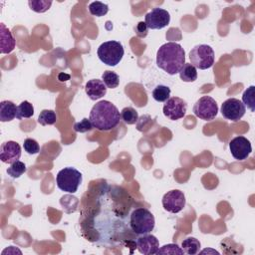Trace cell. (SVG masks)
Segmentation results:
<instances>
[{
  "label": "cell",
  "instance_id": "cell-1",
  "mask_svg": "<svg viewBox=\"0 0 255 255\" xmlns=\"http://www.w3.org/2000/svg\"><path fill=\"white\" fill-rule=\"evenodd\" d=\"M185 64V51L175 42L161 45L156 52V65L168 75H176Z\"/></svg>",
  "mask_w": 255,
  "mask_h": 255
},
{
  "label": "cell",
  "instance_id": "cell-2",
  "mask_svg": "<svg viewBox=\"0 0 255 255\" xmlns=\"http://www.w3.org/2000/svg\"><path fill=\"white\" fill-rule=\"evenodd\" d=\"M89 120L95 128L107 131L115 128L119 125L121 113L112 102L104 100L93 106Z\"/></svg>",
  "mask_w": 255,
  "mask_h": 255
},
{
  "label": "cell",
  "instance_id": "cell-3",
  "mask_svg": "<svg viewBox=\"0 0 255 255\" xmlns=\"http://www.w3.org/2000/svg\"><path fill=\"white\" fill-rule=\"evenodd\" d=\"M155 225L153 214L144 207L132 210L129 216V227L137 235L150 233Z\"/></svg>",
  "mask_w": 255,
  "mask_h": 255
},
{
  "label": "cell",
  "instance_id": "cell-4",
  "mask_svg": "<svg viewBox=\"0 0 255 255\" xmlns=\"http://www.w3.org/2000/svg\"><path fill=\"white\" fill-rule=\"evenodd\" d=\"M124 54V46L121 42L115 40L102 43L97 51V55L101 62L111 67L117 66L122 61Z\"/></svg>",
  "mask_w": 255,
  "mask_h": 255
},
{
  "label": "cell",
  "instance_id": "cell-5",
  "mask_svg": "<svg viewBox=\"0 0 255 255\" xmlns=\"http://www.w3.org/2000/svg\"><path fill=\"white\" fill-rule=\"evenodd\" d=\"M82 173L72 166L61 169L56 176V183L59 189L68 193H75L82 183Z\"/></svg>",
  "mask_w": 255,
  "mask_h": 255
},
{
  "label": "cell",
  "instance_id": "cell-6",
  "mask_svg": "<svg viewBox=\"0 0 255 255\" xmlns=\"http://www.w3.org/2000/svg\"><path fill=\"white\" fill-rule=\"evenodd\" d=\"M190 64L200 70H206L213 66L215 54L211 46L199 44L194 46L189 52Z\"/></svg>",
  "mask_w": 255,
  "mask_h": 255
},
{
  "label": "cell",
  "instance_id": "cell-7",
  "mask_svg": "<svg viewBox=\"0 0 255 255\" xmlns=\"http://www.w3.org/2000/svg\"><path fill=\"white\" fill-rule=\"evenodd\" d=\"M194 115L203 121H212L218 114L216 101L210 96H203L193 106Z\"/></svg>",
  "mask_w": 255,
  "mask_h": 255
},
{
  "label": "cell",
  "instance_id": "cell-8",
  "mask_svg": "<svg viewBox=\"0 0 255 255\" xmlns=\"http://www.w3.org/2000/svg\"><path fill=\"white\" fill-rule=\"evenodd\" d=\"M186 110L187 104L183 99L178 97H171L164 103L162 112L167 119L171 121H177L186 115Z\"/></svg>",
  "mask_w": 255,
  "mask_h": 255
},
{
  "label": "cell",
  "instance_id": "cell-9",
  "mask_svg": "<svg viewBox=\"0 0 255 255\" xmlns=\"http://www.w3.org/2000/svg\"><path fill=\"white\" fill-rule=\"evenodd\" d=\"M246 112L243 103L235 98H229L221 105L222 116L231 122H238Z\"/></svg>",
  "mask_w": 255,
  "mask_h": 255
},
{
  "label": "cell",
  "instance_id": "cell-10",
  "mask_svg": "<svg viewBox=\"0 0 255 255\" xmlns=\"http://www.w3.org/2000/svg\"><path fill=\"white\" fill-rule=\"evenodd\" d=\"M185 195L178 189H172L167 191L161 200L163 208L170 213H178L185 206Z\"/></svg>",
  "mask_w": 255,
  "mask_h": 255
},
{
  "label": "cell",
  "instance_id": "cell-11",
  "mask_svg": "<svg viewBox=\"0 0 255 255\" xmlns=\"http://www.w3.org/2000/svg\"><path fill=\"white\" fill-rule=\"evenodd\" d=\"M170 22V15L167 10L163 8H153L145 14L144 23L148 29H162Z\"/></svg>",
  "mask_w": 255,
  "mask_h": 255
},
{
  "label": "cell",
  "instance_id": "cell-12",
  "mask_svg": "<svg viewBox=\"0 0 255 255\" xmlns=\"http://www.w3.org/2000/svg\"><path fill=\"white\" fill-rule=\"evenodd\" d=\"M229 149L235 159L244 160L252 152V145L250 140L245 136L238 135L230 140Z\"/></svg>",
  "mask_w": 255,
  "mask_h": 255
},
{
  "label": "cell",
  "instance_id": "cell-13",
  "mask_svg": "<svg viewBox=\"0 0 255 255\" xmlns=\"http://www.w3.org/2000/svg\"><path fill=\"white\" fill-rule=\"evenodd\" d=\"M21 156V146L14 140H8L2 143L0 148V159L4 163H13L19 160Z\"/></svg>",
  "mask_w": 255,
  "mask_h": 255
},
{
  "label": "cell",
  "instance_id": "cell-14",
  "mask_svg": "<svg viewBox=\"0 0 255 255\" xmlns=\"http://www.w3.org/2000/svg\"><path fill=\"white\" fill-rule=\"evenodd\" d=\"M136 248L139 253L143 255H151L156 254L157 250L159 249V242L158 239L152 234H142L136 239Z\"/></svg>",
  "mask_w": 255,
  "mask_h": 255
},
{
  "label": "cell",
  "instance_id": "cell-15",
  "mask_svg": "<svg viewBox=\"0 0 255 255\" xmlns=\"http://www.w3.org/2000/svg\"><path fill=\"white\" fill-rule=\"evenodd\" d=\"M107 89L108 88L106 87L104 82L99 79H92L88 81L85 86L86 94L93 101L103 98L107 94Z\"/></svg>",
  "mask_w": 255,
  "mask_h": 255
},
{
  "label": "cell",
  "instance_id": "cell-16",
  "mask_svg": "<svg viewBox=\"0 0 255 255\" xmlns=\"http://www.w3.org/2000/svg\"><path fill=\"white\" fill-rule=\"evenodd\" d=\"M0 52L2 54H9L14 50L16 46V41L10 30L6 28L3 23L0 24Z\"/></svg>",
  "mask_w": 255,
  "mask_h": 255
},
{
  "label": "cell",
  "instance_id": "cell-17",
  "mask_svg": "<svg viewBox=\"0 0 255 255\" xmlns=\"http://www.w3.org/2000/svg\"><path fill=\"white\" fill-rule=\"evenodd\" d=\"M17 107L11 101H2L0 103V121L11 122L16 118Z\"/></svg>",
  "mask_w": 255,
  "mask_h": 255
},
{
  "label": "cell",
  "instance_id": "cell-18",
  "mask_svg": "<svg viewBox=\"0 0 255 255\" xmlns=\"http://www.w3.org/2000/svg\"><path fill=\"white\" fill-rule=\"evenodd\" d=\"M201 244L195 237H187L181 242V248L184 253L188 255H194L199 253Z\"/></svg>",
  "mask_w": 255,
  "mask_h": 255
},
{
  "label": "cell",
  "instance_id": "cell-19",
  "mask_svg": "<svg viewBox=\"0 0 255 255\" xmlns=\"http://www.w3.org/2000/svg\"><path fill=\"white\" fill-rule=\"evenodd\" d=\"M178 74L183 82H194L197 79V70L190 63H185Z\"/></svg>",
  "mask_w": 255,
  "mask_h": 255
},
{
  "label": "cell",
  "instance_id": "cell-20",
  "mask_svg": "<svg viewBox=\"0 0 255 255\" xmlns=\"http://www.w3.org/2000/svg\"><path fill=\"white\" fill-rule=\"evenodd\" d=\"M152 98L158 103H165L170 98V89L164 85L156 86L151 92Z\"/></svg>",
  "mask_w": 255,
  "mask_h": 255
},
{
  "label": "cell",
  "instance_id": "cell-21",
  "mask_svg": "<svg viewBox=\"0 0 255 255\" xmlns=\"http://www.w3.org/2000/svg\"><path fill=\"white\" fill-rule=\"evenodd\" d=\"M34 115V107L28 101H23L19 106H17V114L16 118L18 120L21 119H29Z\"/></svg>",
  "mask_w": 255,
  "mask_h": 255
},
{
  "label": "cell",
  "instance_id": "cell-22",
  "mask_svg": "<svg viewBox=\"0 0 255 255\" xmlns=\"http://www.w3.org/2000/svg\"><path fill=\"white\" fill-rule=\"evenodd\" d=\"M89 12L96 17L105 16L109 11V6L101 1H94L89 4L88 6Z\"/></svg>",
  "mask_w": 255,
  "mask_h": 255
},
{
  "label": "cell",
  "instance_id": "cell-23",
  "mask_svg": "<svg viewBox=\"0 0 255 255\" xmlns=\"http://www.w3.org/2000/svg\"><path fill=\"white\" fill-rule=\"evenodd\" d=\"M121 120L127 125H133L138 121V114L133 108L126 107L121 112Z\"/></svg>",
  "mask_w": 255,
  "mask_h": 255
},
{
  "label": "cell",
  "instance_id": "cell-24",
  "mask_svg": "<svg viewBox=\"0 0 255 255\" xmlns=\"http://www.w3.org/2000/svg\"><path fill=\"white\" fill-rule=\"evenodd\" d=\"M102 81L104 82L107 88L115 89L120 84V77L117 73L113 71H105L102 75Z\"/></svg>",
  "mask_w": 255,
  "mask_h": 255
},
{
  "label": "cell",
  "instance_id": "cell-25",
  "mask_svg": "<svg viewBox=\"0 0 255 255\" xmlns=\"http://www.w3.org/2000/svg\"><path fill=\"white\" fill-rule=\"evenodd\" d=\"M56 122L57 116L53 110H43L38 117V123L42 126H51L56 124Z\"/></svg>",
  "mask_w": 255,
  "mask_h": 255
},
{
  "label": "cell",
  "instance_id": "cell-26",
  "mask_svg": "<svg viewBox=\"0 0 255 255\" xmlns=\"http://www.w3.org/2000/svg\"><path fill=\"white\" fill-rule=\"evenodd\" d=\"M27 170L26 164L23 161L17 160L7 168V173L10 175L12 178H19L23 173H25Z\"/></svg>",
  "mask_w": 255,
  "mask_h": 255
},
{
  "label": "cell",
  "instance_id": "cell-27",
  "mask_svg": "<svg viewBox=\"0 0 255 255\" xmlns=\"http://www.w3.org/2000/svg\"><path fill=\"white\" fill-rule=\"evenodd\" d=\"M28 5L31 10L37 13H44L48 11L52 5V1L47 0H30L28 1Z\"/></svg>",
  "mask_w": 255,
  "mask_h": 255
},
{
  "label": "cell",
  "instance_id": "cell-28",
  "mask_svg": "<svg viewBox=\"0 0 255 255\" xmlns=\"http://www.w3.org/2000/svg\"><path fill=\"white\" fill-rule=\"evenodd\" d=\"M255 87L250 86L242 95V103L244 106H247L251 110V112H254V106H255Z\"/></svg>",
  "mask_w": 255,
  "mask_h": 255
},
{
  "label": "cell",
  "instance_id": "cell-29",
  "mask_svg": "<svg viewBox=\"0 0 255 255\" xmlns=\"http://www.w3.org/2000/svg\"><path fill=\"white\" fill-rule=\"evenodd\" d=\"M156 254H171V255H175V254H184L183 250L181 247H179L177 244H173V243H169V244H165L163 245L161 248H159L156 252Z\"/></svg>",
  "mask_w": 255,
  "mask_h": 255
},
{
  "label": "cell",
  "instance_id": "cell-30",
  "mask_svg": "<svg viewBox=\"0 0 255 255\" xmlns=\"http://www.w3.org/2000/svg\"><path fill=\"white\" fill-rule=\"evenodd\" d=\"M23 147H24L25 151L29 154H36L40 151V145L37 142V140L34 138H30V137H28L24 140Z\"/></svg>",
  "mask_w": 255,
  "mask_h": 255
},
{
  "label": "cell",
  "instance_id": "cell-31",
  "mask_svg": "<svg viewBox=\"0 0 255 255\" xmlns=\"http://www.w3.org/2000/svg\"><path fill=\"white\" fill-rule=\"evenodd\" d=\"M93 125L91 121L87 118H84L81 122L74 124V130L77 132H87L93 128Z\"/></svg>",
  "mask_w": 255,
  "mask_h": 255
},
{
  "label": "cell",
  "instance_id": "cell-32",
  "mask_svg": "<svg viewBox=\"0 0 255 255\" xmlns=\"http://www.w3.org/2000/svg\"><path fill=\"white\" fill-rule=\"evenodd\" d=\"M147 26L143 21H140L137 23L135 27V32L138 37H145L147 35Z\"/></svg>",
  "mask_w": 255,
  "mask_h": 255
},
{
  "label": "cell",
  "instance_id": "cell-33",
  "mask_svg": "<svg viewBox=\"0 0 255 255\" xmlns=\"http://www.w3.org/2000/svg\"><path fill=\"white\" fill-rule=\"evenodd\" d=\"M205 252H207V253H213V254H219V252H217L216 250H212V249H204V250H202V251H199V253H205Z\"/></svg>",
  "mask_w": 255,
  "mask_h": 255
}]
</instances>
